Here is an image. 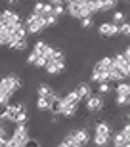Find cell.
I'll return each instance as SVG.
<instances>
[{
    "label": "cell",
    "instance_id": "cell-1",
    "mask_svg": "<svg viewBox=\"0 0 130 147\" xmlns=\"http://www.w3.org/2000/svg\"><path fill=\"white\" fill-rule=\"evenodd\" d=\"M23 86V82H21V76H17V75H6L0 78V92H6V94H10V96H14L16 92H19Z\"/></svg>",
    "mask_w": 130,
    "mask_h": 147
},
{
    "label": "cell",
    "instance_id": "cell-2",
    "mask_svg": "<svg viewBox=\"0 0 130 147\" xmlns=\"http://www.w3.org/2000/svg\"><path fill=\"white\" fill-rule=\"evenodd\" d=\"M25 27H27L29 34H40L46 29V21L42 16H35L32 11H29L27 19H25Z\"/></svg>",
    "mask_w": 130,
    "mask_h": 147
},
{
    "label": "cell",
    "instance_id": "cell-3",
    "mask_svg": "<svg viewBox=\"0 0 130 147\" xmlns=\"http://www.w3.org/2000/svg\"><path fill=\"white\" fill-rule=\"evenodd\" d=\"M103 107H105V103H103V96L102 94H92V96L86 99V111L90 115L102 113Z\"/></svg>",
    "mask_w": 130,
    "mask_h": 147
},
{
    "label": "cell",
    "instance_id": "cell-4",
    "mask_svg": "<svg viewBox=\"0 0 130 147\" xmlns=\"http://www.w3.org/2000/svg\"><path fill=\"white\" fill-rule=\"evenodd\" d=\"M98 33L103 38H115L117 34H121V29H119V25L113 23V21H103L102 25L98 27Z\"/></svg>",
    "mask_w": 130,
    "mask_h": 147
},
{
    "label": "cell",
    "instance_id": "cell-5",
    "mask_svg": "<svg viewBox=\"0 0 130 147\" xmlns=\"http://www.w3.org/2000/svg\"><path fill=\"white\" fill-rule=\"evenodd\" d=\"M12 136L17 138L19 142H23L25 145H27V142L31 140V132H29L27 124H14V128H12Z\"/></svg>",
    "mask_w": 130,
    "mask_h": 147
},
{
    "label": "cell",
    "instance_id": "cell-6",
    "mask_svg": "<svg viewBox=\"0 0 130 147\" xmlns=\"http://www.w3.org/2000/svg\"><path fill=\"white\" fill-rule=\"evenodd\" d=\"M65 69H67V63H65V61H56V59H48V63L44 67V71L48 73V75H52V76L63 73Z\"/></svg>",
    "mask_w": 130,
    "mask_h": 147
},
{
    "label": "cell",
    "instance_id": "cell-7",
    "mask_svg": "<svg viewBox=\"0 0 130 147\" xmlns=\"http://www.w3.org/2000/svg\"><path fill=\"white\" fill-rule=\"evenodd\" d=\"M94 134L111 138V136H113V126L109 124L107 120H100V122H96V126H94Z\"/></svg>",
    "mask_w": 130,
    "mask_h": 147
},
{
    "label": "cell",
    "instance_id": "cell-8",
    "mask_svg": "<svg viewBox=\"0 0 130 147\" xmlns=\"http://www.w3.org/2000/svg\"><path fill=\"white\" fill-rule=\"evenodd\" d=\"M27 63L32 67H37V69H44L46 67V63H48V59L44 57V55L37 54V52H31V54L27 55Z\"/></svg>",
    "mask_w": 130,
    "mask_h": 147
},
{
    "label": "cell",
    "instance_id": "cell-9",
    "mask_svg": "<svg viewBox=\"0 0 130 147\" xmlns=\"http://www.w3.org/2000/svg\"><path fill=\"white\" fill-rule=\"evenodd\" d=\"M82 99L81 96L75 92V90H69V92L65 94V96H61V103H63V109L65 107H69V105H79Z\"/></svg>",
    "mask_w": 130,
    "mask_h": 147
},
{
    "label": "cell",
    "instance_id": "cell-10",
    "mask_svg": "<svg viewBox=\"0 0 130 147\" xmlns=\"http://www.w3.org/2000/svg\"><path fill=\"white\" fill-rule=\"evenodd\" d=\"M90 82L94 84H102V82H109V73L102 71V69H98L94 67L92 71H90Z\"/></svg>",
    "mask_w": 130,
    "mask_h": 147
},
{
    "label": "cell",
    "instance_id": "cell-11",
    "mask_svg": "<svg viewBox=\"0 0 130 147\" xmlns=\"http://www.w3.org/2000/svg\"><path fill=\"white\" fill-rule=\"evenodd\" d=\"M73 136L77 138V142L81 143L82 147H86L88 143H92V138H90L86 128H77V130H73Z\"/></svg>",
    "mask_w": 130,
    "mask_h": 147
},
{
    "label": "cell",
    "instance_id": "cell-12",
    "mask_svg": "<svg viewBox=\"0 0 130 147\" xmlns=\"http://www.w3.org/2000/svg\"><path fill=\"white\" fill-rule=\"evenodd\" d=\"M79 96H81V99H88L90 96H92V88H90V82H77V86L73 88Z\"/></svg>",
    "mask_w": 130,
    "mask_h": 147
},
{
    "label": "cell",
    "instance_id": "cell-13",
    "mask_svg": "<svg viewBox=\"0 0 130 147\" xmlns=\"http://www.w3.org/2000/svg\"><path fill=\"white\" fill-rule=\"evenodd\" d=\"M94 67H98V69H102V71L109 73L115 67V59H113V57H109V55H103L102 59H98V63Z\"/></svg>",
    "mask_w": 130,
    "mask_h": 147
},
{
    "label": "cell",
    "instance_id": "cell-14",
    "mask_svg": "<svg viewBox=\"0 0 130 147\" xmlns=\"http://www.w3.org/2000/svg\"><path fill=\"white\" fill-rule=\"evenodd\" d=\"M65 6H67V13L73 19H79L81 21V11H82V6L84 4H77L75 0H73V2H69V4H65Z\"/></svg>",
    "mask_w": 130,
    "mask_h": 147
},
{
    "label": "cell",
    "instance_id": "cell-15",
    "mask_svg": "<svg viewBox=\"0 0 130 147\" xmlns=\"http://www.w3.org/2000/svg\"><path fill=\"white\" fill-rule=\"evenodd\" d=\"M111 142H113V145H119V147H126L130 143V138L126 136L125 132L121 130V132H117V134H113L111 136Z\"/></svg>",
    "mask_w": 130,
    "mask_h": 147
},
{
    "label": "cell",
    "instance_id": "cell-16",
    "mask_svg": "<svg viewBox=\"0 0 130 147\" xmlns=\"http://www.w3.org/2000/svg\"><path fill=\"white\" fill-rule=\"evenodd\" d=\"M48 113H52V115H61L63 113V103H61V98L58 96V94H54V98H52V103H50Z\"/></svg>",
    "mask_w": 130,
    "mask_h": 147
},
{
    "label": "cell",
    "instance_id": "cell-17",
    "mask_svg": "<svg viewBox=\"0 0 130 147\" xmlns=\"http://www.w3.org/2000/svg\"><path fill=\"white\" fill-rule=\"evenodd\" d=\"M54 96V88L50 84H38L37 88V98H52Z\"/></svg>",
    "mask_w": 130,
    "mask_h": 147
},
{
    "label": "cell",
    "instance_id": "cell-18",
    "mask_svg": "<svg viewBox=\"0 0 130 147\" xmlns=\"http://www.w3.org/2000/svg\"><path fill=\"white\" fill-rule=\"evenodd\" d=\"M52 98H54V96H52ZM52 98H37V109L40 111V113H44V111H50Z\"/></svg>",
    "mask_w": 130,
    "mask_h": 147
},
{
    "label": "cell",
    "instance_id": "cell-19",
    "mask_svg": "<svg viewBox=\"0 0 130 147\" xmlns=\"http://www.w3.org/2000/svg\"><path fill=\"white\" fill-rule=\"evenodd\" d=\"M29 48V40L27 38H21V40H16V42L10 46V50H14V52H25V50Z\"/></svg>",
    "mask_w": 130,
    "mask_h": 147
},
{
    "label": "cell",
    "instance_id": "cell-20",
    "mask_svg": "<svg viewBox=\"0 0 130 147\" xmlns=\"http://www.w3.org/2000/svg\"><path fill=\"white\" fill-rule=\"evenodd\" d=\"M109 140H111V138H107V136H98V134H94V138H92V143H94L96 147H107Z\"/></svg>",
    "mask_w": 130,
    "mask_h": 147
},
{
    "label": "cell",
    "instance_id": "cell-21",
    "mask_svg": "<svg viewBox=\"0 0 130 147\" xmlns=\"http://www.w3.org/2000/svg\"><path fill=\"white\" fill-rule=\"evenodd\" d=\"M115 94H128V96H130V80L119 82L117 88H115Z\"/></svg>",
    "mask_w": 130,
    "mask_h": 147
},
{
    "label": "cell",
    "instance_id": "cell-22",
    "mask_svg": "<svg viewBox=\"0 0 130 147\" xmlns=\"http://www.w3.org/2000/svg\"><path fill=\"white\" fill-rule=\"evenodd\" d=\"M77 113H79V105H69V107H65V109H63L61 117H65V119H73Z\"/></svg>",
    "mask_w": 130,
    "mask_h": 147
},
{
    "label": "cell",
    "instance_id": "cell-23",
    "mask_svg": "<svg viewBox=\"0 0 130 147\" xmlns=\"http://www.w3.org/2000/svg\"><path fill=\"white\" fill-rule=\"evenodd\" d=\"M111 21L117 23V25H123V23L126 21V13H125V11H121V10H117L113 16H111Z\"/></svg>",
    "mask_w": 130,
    "mask_h": 147
},
{
    "label": "cell",
    "instance_id": "cell-24",
    "mask_svg": "<svg viewBox=\"0 0 130 147\" xmlns=\"http://www.w3.org/2000/svg\"><path fill=\"white\" fill-rule=\"evenodd\" d=\"M109 92H111V84H109V82H102V84H98V94L107 96Z\"/></svg>",
    "mask_w": 130,
    "mask_h": 147
},
{
    "label": "cell",
    "instance_id": "cell-25",
    "mask_svg": "<svg viewBox=\"0 0 130 147\" xmlns=\"http://www.w3.org/2000/svg\"><path fill=\"white\" fill-rule=\"evenodd\" d=\"M128 94H117V98H115V103L119 105V107H123V105H126L128 103Z\"/></svg>",
    "mask_w": 130,
    "mask_h": 147
},
{
    "label": "cell",
    "instance_id": "cell-26",
    "mask_svg": "<svg viewBox=\"0 0 130 147\" xmlns=\"http://www.w3.org/2000/svg\"><path fill=\"white\" fill-rule=\"evenodd\" d=\"M27 119H29V111H27V107L21 111V113L17 115V119H16V124H25L27 122Z\"/></svg>",
    "mask_w": 130,
    "mask_h": 147
},
{
    "label": "cell",
    "instance_id": "cell-27",
    "mask_svg": "<svg viewBox=\"0 0 130 147\" xmlns=\"http://www.w3.org/2000/svg\"><path fill=\"white\" fill-rule=\"evenodd\" d=\"M117 4H119V0H103V13L117 8Z\"/></svg>",
    "mask_w": 130,
    "mask_h": 147
},
{
    "label": "cell",
    "instance_id": "cell-28",
    "mask_svg": "<svg viewBox=\"0 0 130 147\" xmlns=\"http://www.w3.org/2000/svg\"><path fill=\"white\" fill-rule=\"evenodd\" d=\"M119 29H121V34L125 38H130V21H125L123 25H119Z\"/></svg>",
    "mask_w": 130,
    "mask_h": 147
},
{
    "label": "cell",
    "instance_id": "cell-29",
    "mask_svg": "<svg viewBox=\"0 0 130 147\" xmlns=\"http://www.w3.org/2000/svg\"><path fill=\"white\" fill-rule=\"evenodd\" d=\"M44 21H46V27H56L58 21H60V17H56V16H44Z\"/></svg>",
    "mask_w": 130,
    "mask_h": 147
},
{
    "label": "cell",
    "instance_id": "cell-30",
    "mask_svg": "<svg viewBox=\"0 0 130 147\" xmlns=\"http://www.w3.org/2000/svg\"><path fill=\"white\" fill-rule=\"evenodd\" d=\"M10 99H12L10 94L0 92V109H2V107H6V105H10Z\"/></svg>",
    "mask_w": 130,
    "mask_h": 147
},
{
    "label": "cell",
    "instance_id": "cell-31",
    "mask_svg": "<svg viewBox=\"0 0 130 147\" xmlns=\"http://www.w3.org/2000/svg\"><path fill=\"white\" fill-rule=\"evenodd\" d=\"M65 11H67V6H65V4H58V6H54V16H56V17H61Z\"/></svg>",
    "mask_w": 130,
    "mask_h": 147
},
{
    "label": "cell",
    "instance_id": "cell-32",
    "mask_svg": "<svg viewBox=\"0 0 130 147\" xmlns=\"http://www.w3.org/2000/svg\"><path fill=\"white\" fill-rule=\"evenodd\" d=\"M94 25V17H84V19H81V27L82 29H90Z\"/></svg>",
    "mask_w": 130,
    "mask_h": 147
},
{
    "label": "cell",
    "instance_id": "cell-33",
    "mask_svg": "<svg viewBox=\"0 0 130 147\" xmlns=\"http://www.w3.org/2000/svg\"><path fill=\"white\" fill-rule=\"evenodd\" d=\"M25 147H40V143H38L37 140H35V138H31V140L27 142V145H25Z\"/></svg>",
    "mask_w": 130,
    "mask_h": 147
},
{
    "label": "cell",
    "instance_id": "cell-34",
    "mask_svg": "<svg viewBox=\"0 0 130 147\" xmlns=\"http://www.w3.org/2000/svg\"><path fill=\"white\" fill-rule=\"evenodd\" d=\"M125 55H126V57H128V59H130V44H128V46H126V50H125Z\"/></svg>",
    "mask_w": 130,
    "mask_h": 147
},
{
    "label": "cell",
    "instance_id": "cell-35",
    "mask_svg": "<svg viewBox=\"0 0 130 147\" xmlns=\"http://www.w3.org/2000/svg\"><path fill=\"white\" fill-rule=\"evenodd\" d=\"M58 147H69V145H67V143H65V142H61V143H60V145H58Z\"/></svg>",
    "mask_w": 130,
    "mask_h": 147
},
{
    "label": "cell",
    "instance_id": "cell-36",
    "mask_svg": "<svg viewBox=\"0 0 130 147\" xmlns=\"http://www.w3.org/2000/svg\"><path fill=\"white\" fill-rule=\"evenodd\" d=\"M126 120H130V111H128V113H126Z\"/></svg>",
    "mask_w": 130,
    "mask_h": 147
},
{
    "label": "cell",
    "instance_id": "cell-37",
    "mask_svg": "<svg viewBox=\"0 0 130 147\" xmlns=\"http://www.w3.org/2000/svg\"><path fill=\"white\" fill-rule=\"evenodd\" d=\"M126 107H130V98H128V103H126Z\"/></svg>",
    "mask_w": 130,
    "mask_h": 147
},
{
    "label": "cell",
    "instance_id": "cell-38",
    "mask_svg": "<svg viewBox=\"0 0 130 147\" xmlns=\"http://www.w3.org/2000/svg\"><path fill=\"white\" fill-rule=\"evenodd\" d=\"M111 147H119V145H111Z\"/></svg>",
    "mask_w": 130,
    "mask_h": 147
},
{
    "label": "cell",
    "instance_id": "cell-39",
    "mask_svg": "<svg viewBox=\"0 0 130 147\" xmlns=\"http://www.w3.org/2000/svg\"><path fill=\"white\" fill-rule=\"evenodd\" d=\"M126 147H130V143H128V145H126Z\"/></svg>",
    "mask_w": 130,
    "mask_h": 147
},
{
    "label": "cell",
    "instance_id": "cell-40",
    "mask_svg": "<svg viewBox=\"0 0 130 147\" xmlns=\"http://www.w3.org/2000/svg\"><path fill=\"white\" fill-rule=\"evenodd\" d=\"M126 2H130V0H126Z\"/></svg>",
    "mask_w": 130,
    "mask_h": 147
},
{
    "label": "cell",
    "instance_id": "cell-41",
    "mask_svg": "<svg viewBox=\"0 0 130 147\" xmlns=\"http://www.w3.org/2000/svg\"><path fill=\"white\" fill-rule=\"evenodd\" d=\"M17 2H19V0H17Z\"/></svg>",
    "mask_w": 130,
    "mask_h": 147
}]
</instances>
